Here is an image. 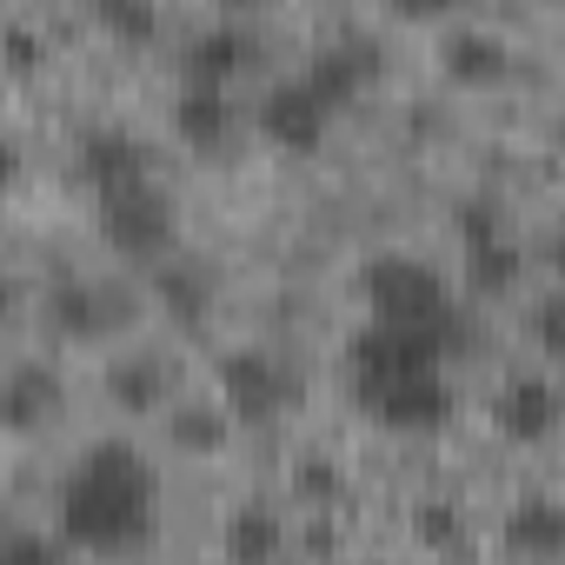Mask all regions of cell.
Listing matches in <instances>:
<instances>
[{
    "mask_svg": "<svg viewBox=\"0 0 565 565\" xmlns=\"http://www.w3.org/2000/svg\"><path fill=\"white\" fill-rule=\"evenodd\" d=\"M153 512H160V479H153V459L134 439H94L74 459L67 486H61L67 545L100 552V558H120V552L147 545Z\"/></svg>",
    "mask_w": 565,
    "mask_h": 565,
    "instance_id": "cell-1",
    "label": "cell"
},
{
    "mask_svg": "<svg viewBox=\"0 0 565 565\" xmlns=\"http://www.w3.org/2000/svg\"><path fill=\"white\" fill-rule=\"evenodd\" d=\"M366 327H393L413 340H433L439 353L459 347V300L439 279V266H426L419 253H373L366 259Z\"/></svg>",
    "mask_w": 565,
    "mask_h": 565,
    "instance_id": "cell-2",
    "label": "cell"
},
{
    "mask_svg": "<svg viewBox=\"0 0 565 565\" xmlns=\"http://www.w3.org/2000/svg\"><path fill=\"white\" fill-rule=\"evenodd\" d=\"M100 233H107L114 253H127V259H140V266L173 259L180 213H173V193L160 186V173L127 180V186H107V193H100Z\"/></svg>",
    "mask_w": 565,
    "mask_h": 565,
    "instance_id": "cell-3",
    "label": "cell"
},
{
    "mask_svg": "<svg viewBox=\"0 0 565 565\" xmlns=\"http://www.w3.org/2000/svg\"><path fill=\"white\" fill-rule=\"evenodd\" d=\"M220 393H226V413L233 419L266 426V419H279V413L300 399V373L279 360V353H266V347H239V353L220 360Z\"/></svg>",
    "mask_w": 565,
    "mask_h": 565,
    "instance_id": "cell-4",
    "label": "cell"
},
{
    "mask_svg": "<svg viewBox=\"0 0 565 565\" xmlns=\"http://www.w3.org/2000/svg\"><path fill=\"white\" fill-rule=\"evenodd\" d=\"M360 406L380 419V426H399V433H433L452 419V380L446 366H426V373H386V380H353Z\"/></svg>",
    "mask_w": 565,
    "mask_h": 565,
    "instance_id": "cell-5",
    "label": "cell"
},
{
    "mask_svg": "<svg viewBox=\"0 0 565 565\" xmlns=\"http://www.w3.org/2000/svg\"><path fill=\"white\" fill-rule=\"evenodd\" d=\"M47 320L74 340H100V333H120L134 320V287L120 279H100V273H67L61 287L47 294Z\"/></svg>",
    "mask_w": 565,
    "mask_h": 565,
    "instance_id": "cell-6",
    "label": "cell"
},
{
    "mask_svg": "<svg viewBox=\"0 0 565 565\" xmlns=\"http://www.w3.org/2000/svg\"><path fill=\"white\" fill-rule=\"evenodd\" d=\"M459 239H466V273H472V287L499 294L519 279V239H512V220L492 206V200H466L459 206Z\"/></svg>",
    "mask_w": 565,
    "mask_h": 565,
    "instance_id": "cell-7",
    "label": "cell"
},
{
    "mask_svg": "<svg viewBox=\"0 0 565 565\" xmlns=\"http://www.w3.org/2000/svg\"><path fill=\"white\" fill-rule=\"evenodd\" d=\"M259 127H266V140H279V147H320V134L333 127V100L294 67V74H279V81L259 94Z\"/></svg>",
    "mask_w": 565,
    "mask_h": 565,
    "instance_id": "cell-8",
    "label": "cell"
},
{
    "mask_svg": "<svg viewBox=\"0 0 565 565\" xmlns=\"http://www.w3.org/2000/svg\"><path fill=\"white\" fill-rule=\"evenodd\" d=\"M81 173L107 193V186H127V180H147L153 173V147L134 134V127H87L81 134Z\"/></svg>",
    "mask_w": 565,
    "mask_h": 565,
    "instance_id": "cell-9",
    "label": "cell"
},
{
    "mask_svg": "<svg viewBox=\"0 0 565 565\" xmlns=\"http://www.w3.org/2000/svg\"><path fill=\"white\" fill-rule=\"evenodd\" d=\"M492 413H499V433L505 439H545L558 426V386L545 373H512L499 386V406Z\"/></svg>",
    "mask_w": 565,
    "mask_h": 565,
    "instance_id": "cell-10",
    "label": "cell"
},
{
    "mask_svg": "<svg viewBox=\"0 0 565 565\" xmlns=\"http://www.w3.org/2000/svg\"><path fill=\"white\" fill-rule=\"evenodd\" d=\"M67 386L54 366H14L8 380H0V426H14V433H34L61 413Z\"/></svg>",
    "mask_w": 565,
    "mask_h": 565,
    "instance_id": "cell-11",
    "label": "cell"
},
{
    "mask_svg": "<svg viewBox=\"0 0 565 565\" xmlns=\"http://www.w3.org/2000/svg\"><path fill=\"white\" fill-rule=\"evenodd\" d=\"M253 28H239V21H213V28H200L193 41H186V81H213V87H226V74H239L246 61H253Z\"/></svg>",
    "mask_w": 565,
    "mask_h": 565,
    "instance_id": "cell-12",
    "label": "cell"
},
{
    "mask_svg": "<svg viewBox=\"0 0 565 565\" xmlns=\"http://www.w3.org/2000/svg\"><path fill=\"white\" fill-rule=\"evenodd\" d=\"M373 67H380V47H373V41H327L300 74H307L333 107H340L347 94H360V87L373 81Z\"/></svg>",
    "mask_w": 565,
    "mask_h": 565,
    "instance_id": "cell-13",
    "label": "cell"
},
{
    "mask_svg": "<svg viewBox=\"0 0 565 565\" xmlns=\"http://www.w3.org/2000/svg\"><path fill=\"white\" fill-rule=\"evenodd\" d=\"M173 120H180V134H186L193 147H220V140L233 134V100H226V87H213V81H186L180 100H173Z\"/></svg>",
    "mask_w": 565,
    "mask_h": 565,
    "instance_id": "cell-14",
    "label": "cell"
},
{
    "mask_svg": "<svg viewBox=\"0 0 565 565\" xmlns=\"http://www.w3.org/2000/svg\"><path fill=\"white\" fill-rule=\"evenodd\" d=\"M558 539H565V512H558V499H552V492H525V499L505 512V545H512V552L552 558V552H558Z\"/></svg>",
    "mask_w": 565,
    "mask_h": 565,
    "instance_id": "cell-15",
    "label": "cell"
},
{
    "mask_svg": "<svg viewBox=\"0 0 565 565\" xmlns=\"http://www.w3.org/2000/svg\"><path fill=\"white\" fill-rule=\"evenodd\" d=\"M279 552H287V525H279V512L239 505V512L226 519V558H233V565H273Z\"/></svg>",
    "mask_w": 565,
    "mask_h": 565,
    "instance_id": "cell-16",
    "label": "cell"
},
{
    "mask_svg": "<svg viewBox=\"0 0 565 565\" xmlns=\"http://www.w3.org/2000/svg\"><path fill=\"white\" fill-rule=\"evenodd\" d=\"M446 67H452L459 81H499V74L512 67V47H505V34H492V28H452V34H446Z\"/></svg>",
    "mask_w": 565,
    "mask_h": 565,
    "instance_id": "cell-17",
    "label": "cell"
},
{
    "mask_svg": "<svg viewBox=\"0 0 565 565\" xmlns=\"http://www.w3.org/2000/svg\"><path fill=\"white\" fill-rule=\"evenodd\" d=\"M167 360L160 353H127V360H114L107 366V393L127 406V413H153L160 399H167Z\"/></svg>",
    "mask_w": 565,
    "mask_h": 565,
    "instance_id": "cell-18",
    "label": "cell"
},
{
    "mask_svg": "<svg viewBox=\"0 0 565 565\" xmlns=\"http://www.w3.org/2000/svg\"><path fill=\"white\" fill-rule=\"evenodd\" d=\"M153 287H160V300H167L173 313H186V320H200L206 300H213V279H206L193 259H160V266H153Z\"/></svg>",
    "mask_w": 565,
    "mask_h": 565,
    "instance_id": "cell-19",
    "label": "cell"
},
{
    "mask_svg": "<svg viewBox=\"0 0 565 565\" xmlns=\"http://www.w3.org/2000/svg\"><path fill=\"white\" fill-rule=\"evenodd\" d=\"M0 565H67V558L41 532H8V539H0Z\"/></svg>",
    "mask_w": 565,
    "mask_h": 565,
    "instance_id": "cell-20",
    "label": "cell"
},
{
    "mask_svg": "<svg viewBox=\"0 0 565 565\" xmlns=\"http://www.w3.org/2000/svg\"><path fill=\"white\" fill-rule=\"evenodd\" d=\"M459 532H466V512H459L452 499H426V505H419V539H426V545H452Z\"/></svg>",
    "mask_w": 565,
    "mask_h": 565,
    "instance_id": "cell-21",
    "label": "cell"
},
{
    "mask_svg": "<svg viewBox=\"0 0 565 565\" xmlns=\"http://www.w3.org/2000/svg\"><path fill=\"white\" fill-rule=\"evenodd\" d=\"M220 419H226V413H213V406H200V413H180V426H173V439H180V446H213V439L226 433Z\"/></svg>",
    "mask_w": 565,
    "mask_h": 565,
    "instance_id": "cell-22",
    "label": "cell"
},
{
    "mask_svg": "<svg viewBox=\"0 0 565 565\" xmlns=\"http://www.w3.org/2000/svg\"><path fill=\"white\" fill-rule=\"evenodd\" d=\"M100 21H107V28H120V34H153V8H120V0H107Z\"/></svg>",
    "mask_w": 565,
    "mask_h": 565,
    "instance_id": "cell-23",
    "label": "cell"
},
{
    "mask_svg": "<svg viewBox=\"0 0 565 565\" xmlns=\"http://www.w3.org/2000/svg\"><path fill=\"white\" fill-rule=\"evenodd\" d=\"M300 486H307L313 499H327V492H333V466H327V459H313V466H300Z\"/></svg>",
    "mask_w": 565,
    "mask_h": 565,
    "instance_id": "cell-24",
    "label": "cell"
},
{
    "mask_svg": "<svg viewBox=\"0 0 565 565\" xmlns=\"http://www.w3.org/2000/svg\"><path fill=\"white\" fill-rule=\"evenodd\" d=\"M14 173H21V147H14V140H8V134H0V186H8V180H14Z\"/></svg>",
    "mask_w": 565,
    "mask_h": 565,
    "instance_id": "cell-25",
    "label": "cell"
},
{
    "mask_svg": "<svg viewBox=\"0 0 565 565\" xmlns=\"http://www.w3.org/2000/svg\"><path fill=\"white\" fill-rule=\"evenodd\" d=\"M14 307H21V287H14V273H8V266H0V320H8Z\"/></svg>",
    "mask_w": 565,
    "mask_h": 565,
    "instance_id": "cell-26",
    "label": "cell"
}]
</instances>
